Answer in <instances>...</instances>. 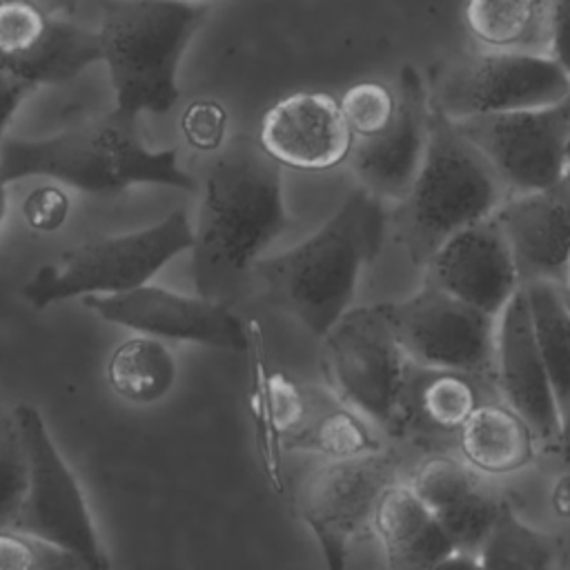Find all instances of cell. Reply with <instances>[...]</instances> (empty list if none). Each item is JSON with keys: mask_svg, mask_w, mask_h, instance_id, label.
I'll use <instances>...</instances> for the list:
<instances>
[{"mask_svg": "<svg viewBox=\"0 0 570 570\" xmlns=\"http://www.w3.org/2000/svg\"><path fill=\"white\" fill-rule=\"evenodd\" d=\"M287 223L281 165L258 138L236 136L205 176L191 245L198 296L229 303Z\"/></svg>", "mask_w": 570, "mask_h": 570, "instance_id": "1", "label": "cell"}, {"mask_svg": "<svg viewBox=\"0 0 570 570\" xmlns=\"http://www.w3.org/2000/svg\"><path fill=\"white\" fill-rule=\"evenodd\" d=\"M385 232L383 200L356 187L312 236L258 258L252 272L274 305L321 338L352 307L361 272L381 252Z\"/></svg>", "mask_w": 570, "mask_h": 570, "instance_id": "2", "label": "cell"}, {"mask_svg": "<svg viewBox=\"0 0 570 570\" xmlns=\"http://www.w3.org/2000/svg\"><path fill=\"white\" fill-rule=\"evenodd\" d=\"M29 176H49L87 194H118L131 185H167L194 189L180 169L176 149H147L136 122L116 111L49 138H4L0 178L9 185Z\"/></svg>", "mask_w": 570, "mask_h": 570, "instance_id": "3", "label": "cell"}, {"mask_svg": "<svg viewBox=\"0 0 570 570\" xmlns=\"http://www.w3.org/2000/svg\"><path fill=\"white\" fill-rule=\"evenodd\" d=\"M508 194L490 163L456 129L454 120L430 105L421 167L392 212L396 240L407 258L423 267L448 236L494 214Z\"/></svg>", "mask_w": 570, "mask_h": 570, "instance_id": "4", "label": "cell"}, {"mask_svg": "<svg viewBox=\"0 0 570 570\" xmlns=\"http://www.w3.org/2000/svg\"><path fill=\"white\" fill-rule=\"evenodd\" d=\"M207 7L194 0H107L96 29L100 60L127 120L167 114L180 98V58Z\"/></svg>", "mask_w": 570, "mask_h": 570, "instance_id": "5", "label": "cell"}, {"mask_svg": "<svg viewBox=\"0 0 570 570\" xmlns=\"http://www.w3.org/2000/svg\"><path fill=\"white\" fill-rule=\"evenodd\" d=\"M194 245V229L185 209L160 223L125 234L91 238L60 256L58 265H42L22 287L33 309L87 294H118L145 285L167 261Z\"/></svg>", "mask_w": 570, "mask_h": 570, "instance_id": "6", "label": "cell"}, {"mask_svg": "<svg viewBox=\"0 0 570 570\" xmlns=\"http://www.w3.org/2000/svg\"><path fill=\"white\" fill-rule=\"evenodd\" d=\"M327 385L376 430L399 436L407 372L387 316V303L350 307L323 336Z\"/></svg>", "mask_w": 570, "mask_h": 570, "instance_id": "7", "label": "cell"}, {"mask_svg": "<svg viewBox=\"0 0 570 570\" xmlns=\"http://www.w3.org/2000/svg\"><path fill=\"white\" fill-rule=\"evenodd\" d=\"M399 468V454L379 445L358 454L323 456L303 476L296 508L330 568H343L354 539L370 525L381 492L396 481Z\"/></svg>", "mask_w": 570, "mask_h": 570, "instance_id": "8", "label": "cell"}, {"mask_svg": "<svg viewBox=\"0 0 570 570\" xmlns=\"http://www.w3.org/2000/svg\"><path fill=\"white\" fill-rule=\"evenodd\" d=\"M570 94V76L548 53L492 49L450 67L428 96L452 120L521 109L557 107Z\"/></svg>", "mask_w": 570, "mask_h": 570, "instance_id": "9", "label": "cell"}, {"mask_svg": "<svg viewBox=\"0 0 570 570\" xmlns=\"http://www.w3.org/2000/svg\"><path fill=\"white\" fill-rule=\"evenodd\" d=\"M387 316L410 363L492 379L497 316L430 281L412 296L387 303Z\"/></svg>", "mask_w": 570, "mask_h": 570, "instance_id": "10", "label": "cell"}, {"mask_svg": "<svg viewBox=\"0 0 570 570\" xmlns=\"http://www.w3.org/2000/svg\"><path fill=\"white\" fill-rule=\"evenodd\" d=\"M13 410L27 454V492L16 530L73 552L89 570L109 568L76 476L56 450L40 412L31 405Z\"/></svg>", "mask_w": 570, "mask_h": 570, "instance_id": "11", "label": "cell"}, {"mask_svg": "<svg viewBox=\"0 0 570 570\" xmlns=\"http://www.w3.org/2000/svg\"><path fill=\"white\" fill-rule=\"evenodd\" d=\"M454 125L510 194L554 189L561 183L570 122L554 107L470 116Z\"/></svg>", "mask_w": 570, "mask_h": 570, "instance_id": "12", "label": "cell"}, {"mask_svg": "<svg viewBox=\"0 0 570 570\" xmlns=\"http://www.w3.org/2000/svg\"><path fill=\"white\" fill-rule=\"evenodd\" d=\"M100 60L96 29L36 0H0V67L31 82L62 85Z\"/></svg>", "mask_w": 570, "mask_h": 570, "instance_id": "13", "label": "cell"}, {"mask_svg": "<svg viewBox=\"0 0 570 570\" xmlns=\"http://www.w3.org/2000/svg\"><path fill=\"white\" fill-rule=\"evenodd\" d=\"M82 305L107 323H116L156 338L187 341L240 352L247 332L227 303L205 296H183L154 285H138L118 294H87Z\"/></svg>", "mask_w": 570, "mask_h": 570, "instance_id": "14", "label": "cell"}, {"mask_svg": "<svg viewBox=\"0 0 570 570\" xmlns=\"http://www.w3.org/2000/svg\"><path fill=\"white\" fill-rule=\"evenodd\" d=\"M261 403L283 448L345 456L381 445L374 425L330 385L321 387L274 372L263 383Z\"/></svg>", "mask_w": 570, "mask_h": 570, "instance_id": "15", "label": "cell"}, {"mask_svg": "<svg viewBox=\"0 0 570 570\" xmlns=\"http://www.w3.org/2000/svg\"><path fill=\"white\" fill-rule=\"evenodd\" d=\"M425 281L499 316L521 289L517 265L494 214L448 236L425 261Z\"/></svg>", "mask_w": 570, "mask_h": 570, "instance_id": "16", "label": "cell"}, {"mask_svg": "<svg viewBox=\"0 0 570 570\" xmlns=\"http://www.w3.org/2000/svg\"><path fill=\"white\" fill-rule=\"evenodd\" d=\"M399 107L394 120L376 136L354 138L347 163L361 187L381 200H401L425 154L428 145V91L419 71L410 65L399 76Z\"/></svg>", "mask_w": 570, "mask_h": 570, "instance_id": "17", "label": "cell"}, {"mask_svg": "<svg viewBox=\"0 0 570 570\" xmlns=\"http://www.w3.org/2000/svg\"><path fill=\"white\" fill-rule=\"evenodd\" d=\"M492 381L501 399L530 423L539 445L550 448L559 428V407L537 347L523 287L497 316Z\"/></svg>", "mask_w": 570, "mask_h": 570, "instance_id": "18", "label": "cell"}, {"mask_svg": "<svg viewBox=\"0 0 570 570\" xmlns=\"http://www.w3.org/2000/svg\"><path fill=\"white\" fill-rule=\"evenodd\" d=\"M258 142L281 167L316 171L347 160L352 134L338 100L321 91H296L267 109Z\"/></svg>", "mask_w": 570, "mask_h": 570, "instance_id": "19", "label": "cell"}, {"mask_svg": "<svg viewBox=\"0 0 570 570\" xmlns=\"http://www.w3.org/2000/svg\"><path fill=\"white\" fill-rule=\"evenodd\" d=\"M410 485L443 528L459 559L465 557L474 563L503 501L483 485L472 465L450 454H432L421 461Z\"/></svg>", "mask_w": 570, "mask_h": 570, "instance_id": "20", "label": "cell"}, {"mask_svg": "<svg viewBox=\"0 0 570 570\" xmlns=\"http://www.w3.org/2000/svg\"><path fill=\"white\" fill-rule=\"evenodd\" d=\"M521 285L568 281L570 220L554 189L508 194L494 212Z\"/></svg>", "mask_w": 570, "mask_h": 570, "instance_id": "21", "label": "cell"}, {"mask_svg": "<svg viewBox=\"0 0 570 570\" xmlns=\"http://www.w3.org/2000/svg\"><path fill=\"white\" fill-rule=\"evenodd\" d=\"M385 563L394 570L436 568L459 559L456 548L410 483L387 485L372 512Z\"/></svg>", "mask_w": 570, "mask_h": 570, "instance_id": "22", "label": "cell"}, {"mask_svg": "<svg viewBox=\"0 0 570 570\" xmlns=\"http://www.w3.org/2000/svg\"><path fill=\"white\" fill-rule=\"evenodd\" d=\"M481 379L407 363L401 399V439H456L470 412L483 401Z\"/></svg>", "mask_w": 570, "mask_h": 570, "instance_id": "23", "label": "cell"}, {"mask_svg": "<svg viewBox=\"0 0 570 570\" xmlns=\"http://www.w3.org/2000/svg\"><path fill=\"white\" fill-rule=\"evenodd\" d=\"M461 459L479 474H512L534 461L539 439L505 401H481L456 432Z\"/></svg>", "mask_w": 570, "mask_h": 570, "instance_id": "24", "label": "cell"}, {"mask_svg": "<svg viewBox=\"0 0 570 570\" xmlns=\"http://www.w3.org/2000/svg\"><path fill=\"white\" fill-rule=\"evenodd\" d=\"M530 307L532 332L541 352L557 407L570 403V309L559 283L534 281L521 285Z\"/></svg>", "mask_w": 570, "mask_h": 570, "instance_id": "25", "label": "cell"}, {"mask_svg": "<svg viewBox=\"0 0 570 570\" xmlns=\"http://www.w3.org/2000/svg\"><path fill=\"white\" fill-rule=\"evenodd\" d=\"M114 392L131 403L163 399L176 379V361L156 336H138L120 343L107 365Z\"/></svg>", "mask_w": 570, "mask_h": 570, "instance_id": "26", "label": "cell"}, {"mask_svg": "<svg viewBox=\"0 0 570 570\" xmlns=\"http://www.w3.org/2000/svg\"><path fill=\"white\" fill-rule=\"evenodd\" d=\"M465 24L490 49L530 51L541 33L548 40V4L541 0H468Z\"/></svg>", "mask_w": 570, "mask_h": 570, "instance_id": "27", "label": "cell"}, {"mask_svg": "<svg viewBox=\"0 0 570 570\" xmlns=\"http://www.w3.org/2000/svg\"><path fill=\"white\" fill-rule=\"evenodd\" d=\"M552 541L539 530L530 528L519 514L501 503V510L476 550L474 566L483 568H552L554 561Z\"/></svg>", "mask_w": 570, "mask_h": 570, "instance_id": "28", "label": "cell"}, {"mask_svg": "<svg viewBox=\"0 0 570 570\" xmlns=\"http://www.w3.org/2000/svg\"><path fill=\"white\" fill-rule=\"evenodd\" d=\"M27 492V454L13 407H0V530L18 528Z\"/></svg>", "mask_w": 570, "mask_h": 570, "instance_id": "29", "label": "cell"}, {"mask_svg": "<svg viewBox=\"0 0 570 570\" xmlns=\"http://www.w3.org/2000/svg\"><path fill=\"white\" fill-rule=\"evenodd\" d=\"M399 96L376 80L352 85L338 100L343 120L354 138H370L381 134L396 116Z\"/></svg>", "mask_w": 570, "mask_h": 570, "instance_id": "30", "label": "cell"}, {"mask_svg": "<svg viewBox=\"0 0 570 570\" xmlns=\"http://www.w3.org/2000/svg\"><path fill=\"white\" fill-rule=\"evenodd\" d=\"M0 570H87L73 552L36 534L0 530Z\"/></svg>", "mask_w": 570, "mask_h": 570, "instance_id": "31", "label": "cell"}, {"mask_svg": "<svg viewBox=\"0 0 570 570\" xmlns=\"http://www.w3.org/2000/svg\"><path fill=\"white\" fill-rule=\"evenodd\" d=\"M225 109L214 100L191 102L183 114V134L187 142L196 149L212 151L218 149L225 136Z\"/></svg>", "mask_w": 570, "mask_h": 570, "instance_id": "32", "label": "cell"}, {"mask_svg": "<svg viewBox=\"0 0 570 570\" xmlns=\"http://www.w3.org/2000/svg\"><path fill=\"white\" fill-rule=\"evenodd\" d=\"M22 214L31 229L56 232L69 214V198L60 187L42 185L27 196L22 205Z\"/></svg>", "mask_w": 570, "mask_h": 570, "instance_id": "33", "label": "cell"}, {"mask_svg": "<svg viewBox=\"0 0 570 570\" xmlns=\"http://www.w3.org/2000/svg\"><path fill=\"white\" fill-rule=\"evenodd\" d=\"M550 448L561 461V476L552 485V505L559 514L570 517V403L559 407V428Z\"/></svg>", "mask_w": 570, "mask_h": 570, "instance_id": "34", "label": "cell"}, {"mask_svg": "<svg viewBox=\"0 0 570 570\" xmlns=\"http://www.w3.org/2000/svg\"><path fill=\"white\" fill-rule=\"evenodd\" d=\"M548 56L570 76V0L548 2Z\"/></svg>", "mask_w": 570, "mask_h": 570, "instance_id": "35", "label": "cell"}, {"mask_svg": "<svg viewBox=\"0 0 570 570\" xmlns=\"http://www.w3.org/2000/svg\"><path fill=\"white\" fill-rule=\"evenodd\" d=\"M36 87L20 76L7 71L0 67V145L4 140L7 125L11 122L13 114L22 105V100L33 91Z\"/></svg>", "mask_w": 570, "mask_h": 570, "instance_id": "36", "label": "cell"}, {"mask_svg": "<svg viewBox=\"0 0 570 570\" xmlns=\"http://www.w3.org/2000/svg\"><path fill=\"white\" fill-rule=\"evenodd\" d=\"M40 4H45L47 9L60 13V16H67V18H73V13L78 11V2L80 0H36Z\"/></svg>", "mask_w": 570, "mask_h": 570, "instance_id": "37", "label": "cell"}, {"mask_svg": "<svg viewBox=\"0 0 570 570\" xmlns=\"http://www.w3.org/2000/svg\"><path fill=\"white\" fill-rule=\"evenodd\" d=\"M554 191H557V196H559V200H561V205H563V209H566L568 220H570V183H559V185L554 187Z\"/></svg>", "mask_w": 570, "mask_h": 570, "instance_id": "38", "label": "cell"}, {"mask_svg": "<svg viewBox=\"0 0 570 570\" xmlns=\"http://www.w3.org/2000/svg\"><path fill=\"white\" fill-rule=\"evenodd\" d=\"M561 183H570V131L566 138V147H563V178Z\"/></svg>", "mask_w": 570, "mask_h": 570, "instance_id": "39", "label": "cell"}, {"mask_svg": "<svg viewBox=\"0 0 570 570\" xmlns=\"http://www.w3.org/2000/svg\"><path fill=\"white\" fill-rule=\"evenodd\" d=\"M4 212H7V183L0 178V225H2Z\"/></svg>", "mask_w": 570, "mask_h": 570, "instance_id": "40", "label": "cell"}, {"mask_svg": "<svg viewBox=\"0 0 570 570\" xmlns=\"http://www.w3.org/2000/svg\"><path fill=\"white\" fill-rule=\"evenodd\" d=\"M554 109H557V114H559V116H563V118L570 122V94H568V96H566V98H563Z\"/></svg>", "mask_w": 570, "mask_h": 570, "instance_id": "41", "label": "cell"}, {"mask_svg": "<svg viewBox=\"0 0 570 570\" xmlns=\"http://www.w3.org/2000/svg\"><path fill=\"white\" fill-rule=\"evenodd\" d=\"M559 292H561L563 303H566L568 309H570V283H559Z\"/></svg>", "mask_w": 570, "mask_h": 570, "instance_id": "42", "label": "cell"}, {"mask_svg": "<svg viewBox=\"0 0 570 570\" xmlns=\"http://www.w3.org/2000/svg\"><path fill=\"white\" fill-rule=\"evenodd\" d=\"M566 283H570V263H568V281Z\"/></svg>", "mask_w": 570, "mask_h": 570, "instance_id": "43", "label": "cell"}, {"mask_svg": "<svg viewBox=\"0 0 570 570\" xmlns=\"http://www.w3.org/2000/svg\"><path fill=\"white\" fill-rule=\"evenodd\" d=\"M194 2H203V0H194Z\"/></svg>", "mask_w": 570, "mask_h": 570, "instance_id": "44", "label": "cell"}]
</instances>
